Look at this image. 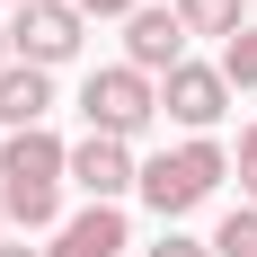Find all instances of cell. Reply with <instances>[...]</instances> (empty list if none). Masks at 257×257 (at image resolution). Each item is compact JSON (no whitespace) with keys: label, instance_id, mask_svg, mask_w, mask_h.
<instances>
[{"label":"cell","instance_id":"1","mask_svg":"<svg viewBox=\"0 0 257 257\" xmlns=\"http://www.w3.org/2000/svg\"><path fill=\"white\" fill-rule=\"evenodd\" d=\"M62 178H71V151H62L45 124L0 142V213H9V222L45 231L53 213H62Z\"/></svg>","mask_w":257,"mask_h":257},{"label":"cell","instance_id":"2","mask_svg":"<svg viewBox=\"0 0 257 257\" xmlns=\"http://www.w3.org/2000/svg\"><path fill=\"white\" fill-rule=\"evenodd\" d=\"M222 178H231V151H222V142H178V151H160L151 169H142V204H151L160 222H178V213H195Z\"/></svg>","mask_w":257,"mask_h":257},{"label":"cell","instance_id":"3","mask_svg":"<svg viewBox=\"0 0 257 257\" xmlns=\"http://www.w3.org/2000/svg\"><path fill=\"white\" fill-rule=\"evenodd\" d=\"M80 115H89V133H106V142H133V133L160 115V80H142L133 62H106V71H89V89H80Z\"/></svg>","mask_w":257,"mask_h":257},{"label":"cell","instance_id":"4","mask_svg":"<svg viewBox=\"0 0 257 257\" xmlns=\"http://www.w3.org/2000/svg\"><path fill=\"white\" fill-rule=\"evenodd\" d=\"M9 45H18V62L53 71V62H71V53L89 45V18H80L71 0H27L18 18H9Z\"/></svg>","mask_w":257,"mask_h":257},{"label":"cell","instance_id":"5","mask_svg":"<svg viewBox=\"0 0 257 257\" xmlns=\"http://www.w3.org/2000/svg\"><path fill=\"white\" fill-rule=\"evenodd\" d=\"M222 106H231V80H222V62H178V71L160 80V115H169V124H186L195 142L222 124Z\"/></svg>","mask_w":257,"mask_h":257},{"label":"cell","instance_id":"6","mask_svg":"<svg viewBox=\"0 0 257 257\" xmlns=\"http://www.w3.org/2000/svg\"><path fill=\"white\" fill-rule=\"evenodd\" d=\"M124 62L142 80H169L186 62V27H178V9H133L124 18Z\"/></svg>","mask_w":257,"mask_h":257},{"label":"cell","instance_id":"7","mask_svg":"<svg viewBox=\"0 0 257 257\" xmlns=\"http://www.w3.org/2000/svg\"><path fill=\"white\" fill-rule=\"evenodd\" d=\"M71 186H89V204H115L124 186H142V169H133V151H124V142L89 133V142L71 151Z\"/></svg>","mask_w":257,"mask_h":257},{"label":"cell","instance_id":"8","mask_svg":"<svg viewBox=\"0 0 257 257\" xmlns=\"http://www.w3.org/2000/svg\"><path fill=\"white\" fill-rule=\"evenodd\" d=\"M133 239H124V213L115 204H89V213H71L62 231H53V248L45 257H124Z\"/></svg>","mask_w":257,"mask_h":257},{"label":"cell","instance_id":"9","mask_svg":"<svg viewBox=\"0 0 257 257\" xmlns=\"http://www.w3.org/2000/svg\"><path fill=\"white\" fill-rule=\"evenodd\" d=\"M45 115H53V71L9 62V71H0V124H9V133H36Z\"/></svg>","mask_w":257,"mask_h":257},{"label":"cell","instance_id":"10","mask_svg":"<svg viewBox=\"0 0 257 257\" xmlns=\"http://www.w3.org/2000/svg\"><path fill=\"white\" fill-rule=\"evenodd\" d=\"M169 9H178L186 36H222V45L239 36V0H169Z\"/></svg>","mask_w":257,"mask_h":257},{"label":"cell","instance_id":"11","mask_svg":"<svg viewBox=\"0 0 257 257\" xmlns=\"http://www.w3.org/2000/svg\"><path fill=\"white\" fill-rule=\"evenodd\" d=\"M213 257H257V204H231L222 231H213Z\"/></svg>","mask_w":257,"mask_h":257},{"label":"cell","instance_id":"12","mask_svg":"<svg viewBox=\"0 0 257 257\" xmlns=\"http://www.w3.org/2000/svg\"><path fill=\"white\" fill-rule=\"evenodd\" d=\"M222 80L231 89H257V27H239L231 45H222Z\"/></svg>","mask_w":257,"mask_h":257},{"label":"cell","instance_id":"13","mask_svg":"<svg viewBox=\"0 0 257 257\" xmlns=\"http://www.w3.org/2000/svg\"><path fill=\"white\" fill-rule=\"evenodd\" d=\"M239 195H248V204H257V124L239 133Z\"/></svg>","mask_w":257,"mask_h":257},{"label":"cell","instance_id":"14","mask_svg":"<svg viewBox=\"0 0 257 257\" xmlns=\"http://www.w3.org/2000/svg\"><path fill=\"white\" fill-rule=\"evenodd\" d=\"M80 18H133V9H142V0H71Z\"/></svg>","mask_w":257,"mask_h":257},{"label":"cell","instance_id":"15","mask_svg":"<svg viewBox=\"0 0 257 257\" xmlns=\"http://www.w3.org/2000/svg\"><path fill=\"white\" fill-rule=\"evenodd\" d=\"M151 257H213V248H204V239H178V231H169V239H160Z\"/></svg>","mask_w":257,"mask_h":257},{"label":"cell","instance_id":"16","mask_svg":"<svg viewBox=\"0 0 257 257\" xmlns=\"http://www.w3.org/2000/svg\"><path fill=\"white\" fill-rule=\"evenodd\" d=\"M9 62H18V45H9V27H0V71H9Z\"/></svg>","mask_w":257,"mask_h":257},{"label":"cell","instance_id":"17","mask_svg":"<svg viewBox=\"0 0 257 257\" xmlns=\"http://www.w3.org/2000/svg\"><path fill=\"white\" fill-rule=\"evenodd\" d=\"M0 257H45V248H9V239H0Z\"/></svg>","mask_w":257,"mask_h":257},{"label":"cell","instance_id":"18","mask_svg":"<svg viewBox=\"0 0 257 257\" xmlns=\"http://www.w3.org/2000/svg\"><path fill=\"white\" fill-rule=\"evenodd\" d=\"M0 9H27V0H0Z\"/></svg>","mask_w":257,"mask_h":257},{"label":"cell","instance_id":"19","mask_svg":"<svg viewBox=\"0 0 257 257\" xmlns=\"http://www.w3.org/2000/svg\"><path fill=\"white\" fill-rule=\"evenodd\" d=\"M0 222H9V213H0Z\"/></svg>","mask_w":257,"mask_h":257}]
</instances>
